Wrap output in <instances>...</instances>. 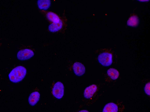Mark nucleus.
Instances as JSON below:
<instances>
[{
  "label": "nucleus",
  "mask_w": 150,
  "mask_h": 112,
  "mask_svg": "<svg viewBox=\"0 0 150 112\" xmlns=\"http://www.w3.org/2000/svg\"><path fill=\"white\" fill-rule=\"evenodd\" d=\"M139 22V20L138 17L135 15H133L129 19L127 24L130 26L135 27L137 25Z\"/></svg>",
  "instance_id": "12"
},
{
  "label": "nucleus",
  "mask_w": 150,
  "mask_h": 112,
  "mask_svg": "<svg viewBox=\"0 0 150 112\" xmlns=\"http://www.w3.org/2000/svg\"><path fill=\"white\" fill-rule=\"evenodd\" d=\"M47 17L49 20L53 22L49 26V29L50 31L55 32L61 28L62 25V22L57 15L50 12L47 13Z\"/></svg>",
  "instance_id": "2"
},
{
  "label": "nucleus",
  "mask_w": 150,
  "mask_h": 112,
  "mask_svg": "<svg viewBox=\"0 0 150 112\" xmlns=\"http://www.w3.org/2000/svg\"><path fill=\"white\" fill-rule=\"evenodd\" d=\"M150 83L149 82L147 83L145 85L144 87V91L148 95L150 94Z\"/></svg>",
  "instance_id": "13"
},
{
  "label": "nucleus",
  "mask_w": 150,
  "mask_h": 112,
  "mask_svg": "<svg viewBox=\"0 0 150 112\" xmlns=\"http://www.w3.org/2000/svg\"><path fill=\"white\" fill-rule=\"evenodd\" d=\"M73 69L75 74L79 76H82L85 71L84 66L79 62H77L74 63L73 66Z\"/></svg>",
  "instance_id": "6"
},
{
  "label": "nucleus",
  "mask_w": 150,
  "mask_h": 112,
  "mask_svg": "<svg viewBox=\"0 0 150 112\" xmlns=\"http://www.w3.org/2000/svg\"><path fill=\"white\" fill-rule=\"evenodd\" d=\"M118 108L117 105L113 103H108L105 106L103 112H117Z\"/></svg>",
  "instance_id": "9"
},
{
  "label": "nucleus",
  "mask_w": 150,
  "mask_h": 112,
  "mask_svg": "<svg viewBox=\"0 0 150 112\" xmlns=\"http://www.w3.org/2000/svg\"><path fill=\"white\" fill-rule=\"evenodd\" d=\"M53 96L58 99L62 98L64 94V86L60 82H57L54 84L52 90Z\"/></svg>",
  "instance_id": "4"
},
{
  "label": "nucleus",
  "mask_w": 150,
  "mask_h": 112,
  "mask_svg": "<svg viewBox=\"0 0 150 112\" xmlns=\"http://www.w3.org/2000/svg\"><path fill=\"white\" fill-rule=\"evenodd\" d=\"M26 74V69L23 66H19L12 70L8 77L11 82L16 83L22 80L25 77Z\"/></svg>",
  "instance_id": "1"
},
{
  "label": "nucleus",
  "mask_w": 150,
  "mask_h": 112,
  "mask_svg": "<svg viewBox=\"0 0 150 112\" xmlns=\"http://www.w3.org/2000/svg\"><path fill=\"white\" fill-rule=\"evenodd\" d=\"M107 74L111 78L115 80L118 78L119 76V72L118 71L114 68H110L107 71Z\"/></svg>",
  "instance_id": "11"
},
{
  "label": "nucleus",
  "mask_w": 150,
  "mask_h": 112,
  "mask_svg": "<svg viewBox=\"0 0 150 112\" xmlns=\"http://www.w3.org/2000/svg\"><path fill=\"white\" fill-rule=\"evenodd\" d=\"M40 98V94L38 92L35 91L32 93L30 95L28 101L30 104L31 106L35 105L38 101Z\"/></svg>",
  "instance_id": "8"
},
{
  "label": "nucleus",
  "mask_w": 150,
  "mask_h": 112,
  "mask_svg": "<svg viewBox=\"0 0 150 112\" xmlns=\"http://www.w3.org/2000/svg\"><path fill=\"white\" fill-rule=\"evenodd\" d=\"M97 89V87L95 84H92L86 87L84 91V97L87 99L90 98L96 92Z\"/></svg>",
  "instance_id": "7"
},
{
  "label": "nucleus",
  "mask_w": 150,
  "mask_h": 112,
  "mask_svg": "<svg viewBox=\"0 0 150 112\" xmlns=\"http://www.w3.org/2000/svg\"><path fill=\"white\" fill-rule=\"evenodd\" d=\"M33 51L29 49H26L19 51L18 53L17 57L20 60H24L28 59L34 55Z\"/></svg>",
  "instance_id": "5"
},
{
  "label": "nucleus",
  "mask_w": 150,
  "mask_h": 112,
  "mask_svg": "<svg viewBox=\"0 0 150 112\" xmlns=\"http://www.w3.org/2000/svg\"><path fill=\"white\" fill-rule=\"evenodd\" d=\"M50 0H39L37 2L38 8L42 10L47 9L50 7Z\"/></svg>",
  "instance_id": "10"
},
{
  "label": "nucleus",
  "mask_w": 150,
  "mask_h": 112,
  "mask_svg": "<svg viewBox=\"0 0 150 112\" xmlns=\"http://www.w3.org/2000/svg\"><path fill=\"white\" fill-rule=\"evenodd\" d=\"M98 60L102 65L108 66L111 65L112 62V55L110 53L104 52L98 56Z\"/></svg>",
  "instance_id": "3"
},
{
  "label": "nucleus",
  "mask_w": 150,
  "mask_h": 112,
  "mask_svg": "<svg viewBox=\"0 0 150 112\" xmlns=\"http://www.w3.org/2000/svg\"><path fill=\"white\" fill-rule=\"evenodd\" d=\"M79 112H89V111L87 110H81L79 111Z\"/></svg>",
  "instance_id": "14"
}]
</instances>
